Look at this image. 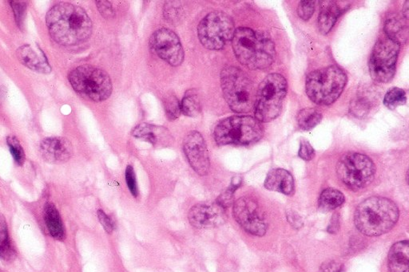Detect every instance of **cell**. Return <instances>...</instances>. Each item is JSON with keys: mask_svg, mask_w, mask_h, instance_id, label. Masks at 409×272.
I'll return each mask as SVG.
<instances>
[{"mask_svg": "<svg viewBox=\"0 0 409 272\" xmlns=\"http://www.w3.org/2000/svg\"><path fill=\"white\" fill-rule=\"evenodd\" d=\"M46 21L50 36L63 46H75L88 40L92 33V22L80 6L60 3L48 12Z\"/></svg>", "mask_w": 409, "mask_h": 272, "instance_id": "obj_1", "label": "cell"}, {"mask_svg": "<svg viewBox=\"0 0 409 272\" xmlns=\"http://www.w3.org/2000/svg\"><path fill=\"white\" fill-rule=\"evenodd\" d=\"M231 42L237 60L250 70H265L275 62V44L260 32L239 28L235 30Z\"/></svg>", "mask_w": 409, "mask_h": 272, "instance_id": "obj_2", "label": "cell"}, {"mask_svg": "<svg viewBox=\"0 0 409 272\" xmlns=\"http://www.w3.org/2000/svg\"><path fill=\"white\" fill-rule=\"evenodd\" d=\"M399 219V210L393 200L373 197L362 202L356 208L354 223L363 235L379 236L392 230Z\"/></svg>", "mask_w": 409, "mask_h": 272, "instance_id": "obj_3", "label": "cell"}, {"mask_svg": "<svg viewBox=\"0 0 409 272\" xmlns=\"http://www.w3.org/2000/svg\"><path fill=\"white\" fill-rule=\"evenodd\" d=\"M347 81L345 71L334 65L312 71L307 77L306 92L316 104L329 106L339 98Z\"/></svg>", "mask_w": 409, "mask_h": 272, "instance_id": "obj_4", "label": "cell"}, {"mask_svg": "<svg viewBox=\"0 0 409 272\" xmlns=\"http://www.w3.org/2000/svg\"><path fill=\"white\" fill-rule=\"evenodd\" d=\"M223 96L233 112L248 113L255 108L257 90L248 75L235 67H227L221 73Z\"/></svg>", "mask_w": 409, "mask_h": 272, "instance_id": "obj_5", "label": "cell"}, {"mask_svg": "<svg viewBox=\"0 0 409 272\" xmlns=\"http://www.w3.org/2000/svg\"><path fill=\"white\" fill-rule=\"evenodd\" d=\"M68 80L75 92L90 101H105L113 92L112 81L106 71L90 65L71 70Z\"/></svg>", "mask_w": 409, "mask_h": 272, "instance_id": "obj_6", "label": "cell"}, {"mask_svg": "<svg viewBox=\"0 0 409 272\" xmlns=\"http://www.w3.org/2000/svg\"><path fill=\"white\" fill-rule=\"evenodd\" d=\"M263 127L250 116H232L220 121L213 137L219 146L250 145L263 137Z\"/></svg>", "mask_w": 409, "mask_h": 272, "instance_id": "obj_7", "label": "cell"}, {"mask_svg": "<svg viewBox=\"0 0 409 272\" xmlns=\"http://www.w3.org/2000/svg\"><path fill=\"white\" fill-rule=\"evenodd\" d=\"M288 84L280 74H270L259 84L256 92L255 112L260 122H269L281 114L287 94Z\"/></svg>", "mask_w": 409, "mask_h": 272, "instance_id": "obj_8", "label": "cell"}, {"mask_svg": "<svg viewBox=\"0 0 409 272\" xmlns=\"http://www.w3.org/2000/svg\"><path fill=\"white\" fill-rule=\"evenodd\" d=\"M336 173L349 189L360 190L373 183L376 166L366 155L349 153L344 155L337 163Z\"/></svg>", "mask_w": 409, "mask_h": 272, "instance_id": "obj_9", "label": "cell"}, {"mask_svg": "<svg viewBox=\"0 0 409 272\" xmlns=\"http://www.w3.org/2000/svg\"><path fill=\"white\" fill-rule=\"evenodd\" d=\"M235 23L224 12L213 11L208 14L198 27L201 43L209 50H219L232 40L235 34Z\"/></svg>", "mask_w": 409, "mask_h": 272, "instance_id": "obj_10", "label": "cell"}, {"mask_svg": "<svg viewBox=\"0 0 409 272\" xmlns=\"http://www.w3.org/2000/svg\"><path fill=\"white\" fill-rule=\"evenodd\" d=\"M400 44L388 36L376 41L369 60L372 79L380 83L391 82L395 75Z\"/></svg>", "mask_w": 409, "mask_h": 272, "instance_id": "obj_11", "label": "cell"}, {"mask_svg": "<svg viewBox=\"0 0 409 272\" xmlns=\"http://www.w3.org/2000/svg\"><path fill=\"white\" fill-rule=\"evenodd\" d=\"M233 214L242 228L257 236H262L267 230V220L255 200L243 197L233 205Z\"/></svg>", "mask_w": 409, "mask_h": 272, "instance_id": "obj_12", "label": "cell"}, {"mask_svg": "<svg viewBox=\"0 0 409 272\" xmlns=\"http://www.w3.org/2000/svg\"><path fill=\"white\" fill-rule=\"evenodd\" d=\"M154 53L173 67L180 66L184 60V50L179 36L171 30L161 28L150 38Z\"/></svg>", "mask_w": 409, "mask_h": 272, "instance_id": "obj_13", "label": "cell"}, {"mask_svg": "<svg viewBox=\"0 0 409 272\" xmlns=\"http://www.w3.org/2000/svg\"><path fill=\"white\" fill-rule=\"evenodd\" d=\"M184 151L193 170L200 176L209 173L210 155L202 134L198 131L188 134L184 141Z\"/></svg>", "mask_w": 409, "mask_h": 272, "instance_id": "obj_14", "label": "cell"}, {"mask_svg": "<svg viewBox=\"0 0 409 272\" xmlns=\"http://www.w3.org/2000/svg\"><path fill=\"white\" fill-rule=\"evenodd\" d=\"M188 219L198 229L216 228L225 222V209L218 204L194 205L188 214Z\"/></svg>", "mask_w": 409, "mask_h": 272, "instance_id": "obj_15", "label": "cell"}, {"mask_svg": "<svg viewBox=\"0 0 409 272\" xmlns=\"http://www.w3.org/2000/svg\"><path fill=\"white\" fill-rule=\"evenodd\" d=\"M41 153L48 163H63L73 157V147L66 138H48L41 142Z\"/></svg>", "mask_w": 409, "mask_h": 272, "instance_id": "obj_16", "label": "cell"}, {"mask_svg": "<svg viewBox=\"0 0 409 272\" xmlns=\"http://www.w3.org/2000/svg\"><path fill=\"white\" fill-rule=\"evenodd\" d=\"M16 55L18 61L25 67L36 71L38 73H51V65L46 55L40 48L33 47L31 45H23L17 50Z\"/></svg>", "mask_w": 409, "mask_h": 272, "instance_id": "obj_17", "label": "cell"}, {"mask_svg": "<svg viewBox=\"0 0 409 272\" xmlns=\"http://www.w3.org/2000/svg\"><path fill=\"white\" fill-rule=\"evenodd\" d=\"M134 138L144 140L154 146H166L170 145L171 136L164 127L142 123L132 131Z\"/></svg>", "mask_w": 409, "mask_h": 272, "instance_id": "obj_18", "label": "cell"}, {"mask_svg": "<svg viewBox=\"0 0 409 272\" xmlns=\"http://www.w3.org/2000/svg\"><path fill=\"white\" fill-rule=\"evenodd\" d=\"M265 187L269 190L290 196L294 192V179L290 173L283 168H275V170H272L266 177Z\"/></svg>", "mask_w": 409, "mask_h": 272, "instance_id": "obj_19", "label": "cell"}, {"mask_svg": "<svg viewBox=\"0 0 409 272\" xmlns=\"http://www.w3.org/2000/svg\"><path fill=\"white\" fill-rule=\"evenodd\" d=\"M409 243L400 241L393 245L388 254V269L391 272H408Z\"/></svg>", "mask_w": 409, "mask_h": 272, "instance_id": "obj_20", "label": "cell"}, {"mask_svg": "<svg viewBox=\"0 0 409 272\" xmlns=\"http://www.w3.org/2000/svg\"><path fill=\"white\" fill-rule=\"evenodd\" d=\"M342 9L334 1H322L319 16H318V28L322 34L326 35L332 30L337 19L341 15Z\"/></svg>", "mask_w": 409, "mask_h": 272, "instance_id": "obj_21", "label": "cell"}, {"mask_svg": "<svg viewBox=\"0 0 409 272\" xmlns=\"http://www.w3.org/2000/svg\"><path fill=\"white\" fill-rule=\"evenodd\" d=\"M44 219L50 234L58 241H62L65 238V229L60 213L53 204L48 203L45 206Z\"/></svg>", "mask_w": 409, "mask_h": 272, "instance_id": "obj_22", "label": "cell"}, {"mask_svg": "<svg viewBox=\"0 0 409 272\" xmlns=\"http://www.w3.org/2000/svg\"><path fill=\"white\" fill-rule=\"evenodd\" d=\"M408 21L402 16L391 15L385 25L386 36L400 44L408 37Z\"/></svg>", "mask_w": 409, "mask_h": 272, "instance_id": "obj_23", "label": "cell"}, {"mask_svg": "<svg viewBox=\"0 0 409 272\" xmlns=\"http://www.w3.org/2000/svg\"><path fill=\"white\" fill-rule=\"evenodd\" d=\"M345 196L339 190L334 189L324 190L319 197V208L324 212H329L339 208L345 203Z\"/></svg>", "mask_w": 409, "mask_h": 272, "instance_id": "obj_24", "label": "cell"}, {"mask_svg": "<svg viewBox=\"0 0 409 272\" xmlns=\"http://www.w3.org/2000/svg\"><path fill=\"white\" fill-rule=\"evenodd\" d=\"M322 114L316 108H306L301 110L297 115L298 126L303 131H311L322 121Z\"/></svg>", "mask_w": 409, "mask_h": 272, "instance_id": "obj_25", "label": "cell"}, {"mask_svg": "<svg viewBox=\"0 0 409 272\" xmlns=\"http://www.w3.org/2000/svg\"><path fill=\"white\" fill-rule=\"evenodd\" d=\"M15 255L9 239L8 224L5 217L0 214V258L4 261H10Z\"/></svg>", "mask_w": 409, "mask_h": 272, "instance_id": "obj_26", "label": "cell"}, {"mask_svg": "<svg viewBox=\"0 0 409 272\" xmlns=\"http://www.w3.org/2000/svg\"><path fill=\"white\" fill-rule=\"evenodd\" d=\"M181 111L188 116H197L201 113V102L196 90H188L181 103Z\"/></svg>", "mask_w": 409, "mask_h": 272, "instance_id": "obj_27", "label": "cell"}, {"mask_svg": "<svg viewBox=\"0 0 409 272\" xmlns=\"http://www.w3.org/2000/svg\"><path fill=\"white\" fill-rule=\"evenodd\" d=\"M407 101L406 93L404 89L394 87L389 89L385 96L384 104L391 109H394L398 107L405 104Z\"/></svg>", "mask_w": 409, "mask_h": 272, "instance_id": "obj_28", "label": "cell"}, {"mask_svg": "<svg viewBox=\"0 0 409 272\" xmlns=\"http://www.w3.org/2000/svg\"><path fill=\"white\" fill-rule=\"evenodd\" d=\"M164 105L169 120L174 121L179 118L181 113V105L176 96L172 94H166L164 99Z\"/></svg>", "mask_w": 409, "mask_h": 272, "instance_id": "obj_29", "label": "cell"}, {"mask_svg": "<svg viewBox=\"0 0 409 272\" xmlns=\"http://www.w3.org/2000/svg\"><path fill=\"white\" fill-rule=\"evenodd\" d=\"M6 142H8L11 153L13 158L16 161V163L18 165H22L25 161V153L18 140L15 136H9L8 139H6Z\"/></svg>", "mask_w": 409, "mask_h": 272, "instance_id": "obj_30", "label": "cell"}, {"mask_svg": "<svg viewBox=\"0 0 409 272\" xmlns=\"http://www.w3.org/2000/svg\"><path fill=\"white\" fill-rule=\"evenodd\" d=\"M164 15L169 22L176 24L183 17V9L178 2H169L165 5Z\"/></svg>", "mask_w": 409, "mask_h": 272, "instance_id": "obj_31", "label": "cell"}, {"mask_svg": "<svg viewBox=\"0 0 409 272\" xmlns=\"http://www.w3.org/2000/svg\"><path fill=\"white\" fill-rule=\"evenodd\" d=\"M315 11L314 1H301L297 6V15L303 21H307L313 16Z\"/></svg>", "mask_w": 409, "mask_h": 272, "instance_id": "obj_32", "label": "cell"}, {"mask_svg": "<svg viewBox=\"0 0 409 272\" xmlns=\"http://www.w3.org/2000/svg\"><path fill=\"white\" fill-rule=\"evenodd\" d=\"M126 180L129 192H131L134 197H137L139 195L137 181H136L134 168L131 165H128L127 168Z\"/></svg>", "mask_w": 409, "mask_h": 272, "instance_id": "obj_33", "label": "cell"}, {"mask_svg": "<svg viewBox=\"0 0 409 272\" xmlns=\"http://www.w3.org/2000/svg\"><path fill=\"white\" fill-rule=\"evenodd\" d=\"M298 154H299V157L304 161H311L315 157L314 148L307 140H302L301 141L299 153Z\"/></svg>", "mask_w": 409, "mask_h": 272, "instance_id": "obj_34", "label": "cell"}, {"mask_svg": "<svg viewBox=\"0 0 409 272\" xmlns=\"http://www.w3.org/2000/svg\"><path fill=\"white\" fill-rule=\"evenodd\" d=\"M236 191L233 187H230L228 190H226L222 195L219 196L217 200V204L223 209L228 208L233 203V194Z\"/></svg>", "mask_w": 409, "mask_h": 272, "instance_id": "obj_35", "label": "cell"}, {"mask_svg": "<svg viewBox=\"0 0 409 272\" xmlns=\"http://www.w3.org/2000/svg\"><path fill=\"white\" fill-rule=\"evenodd\" d=\"M97 8H98L100 14L104 18H113L115 16V12L112 4L108 1H96Z\"/></svg>", "mask_w": 409, "mask_h": 272, "instance_id": "obj_36", "label": "cell"}, {"mask_svg": "<svg viewBox=\"0 0 409 272\" xmlns=\"http://www.w3.org/2000/svg\"><path fill=\"white\" fill-rule=\"evenodd\" d=\"M12 6L13 11L15 13L16 21L19 25L23 23V19L24 16V13L26 11V4L23 2L13 1L10 2Z\"/></svg>", "mask_w": 409, "mask_h": 272, "instance_id": "obj_37", "label": "cell"}, {"mask_svg": "<svg viewBox=\"0 0 409 272\" xmlns=\"http://www.w3.org/2000/svg\"><path fill=\"white\" fill-rule=\"evenodd\" d=\"M98 218L100 224L103 227L104 230H105L108 234H112L114 230V225L112 220L102 210L98 211Z\"/></svg>", "mask_w": 409, "mask_h": 272, "instance_id": "obj_38", "label": "cell"}, {"mask_svg": "<svg viewBox=\"0 0 409 272\" xmlns=\"http://www.w3.org/2000/svg\"><path fill=\"white\" fill-rule=\"evenodd\" d=\"M343 265L336 261H329L324 262L319 270V272H341Z\"/></svg>", "mask_w": 409, "mask_h": 272, "instance_id": "obj_39", "label": "cell"}, {"mask_svg": "<svg viewBox=\"0 0 409 272\" xmlns=\"http://www.w3.org/2000/svg\"><path fill=\"white\" fill-rule=\"evenodd\" d=\"M403 17L408 21V1H406L403 6Z\"/></svg>", "mask_w": 409, "mask_h": 272, "instance_id": "obj_40", "label": "cell"}]
</instances>
